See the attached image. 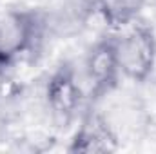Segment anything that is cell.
Masks as SVG:
<instances>
[{
  "label": "cell",
  "instance_id": "cell-1",
  "mask_svg": "<svg viewBox=\"0 0 156 154\" xmlns=\"http://www.w3.org/2000/svg\"><path fill=\"white\" fill-rule=\"evenodd\" d=\"M116 53L122 75L133 82H145L156 67V35L142 20L129 24L116 37Z\"/></svg>",
  "mask_w": 156,
  "mask_h": 154
},
{
  "label": "cell",
  "instance_id": "cell-2",
  "mask_svg": "<svg viewBox=\"0 0 156 154\" xmlns=\"http://www.w3.org/2000/svg\"><path fill=\"white\" fill-rule=\"evenodd\" d=\"M42 27L44 20L37 11L11 9L0 15V67L7 69L31 51L42 37Z\"/></svg>",
  "mask_w": 156,
  "mask_h": 154
},
{
  "label": "cell",
  "instance_id": "cell-3",
  "mask_svg": "<svg viewBox=\"0 0 156 154\" xmlns=\"http://www.w3.org/2000/svg\"><path fill=\"white\" fill-rule=\"evenodd\" d=\"M85 76L93 100H100L118 85L122 71L118 64L116 37H102L89 47L85 54Z\"/></svg>",
  "mask_w": 156,
  "mask_h": 154
},
{
  "label": "cell",
  "instance_id": "cell-4",
  "mask_svg": "<svg viewBox=\"0 0 156 154\" xmlns=\"http://www.w3.org/2000/svg\"><path fill=\"white\" fill-rule=\"evenodd\" d=\"M82 98L83 93L82 85L78 83L76 71L69 62H64L56 67V71H53L45 85V100L49 111L58 120L69 121L76 114Z\"/></svg>",
  "mask_w": 156,
  "mask_h": 154
},
{
  "label": "cell",
  "instance_id": "cell-5",
  "mask_svg": "<svg viewBox=\"0 0 156 154\" xmlns=\"http://www.w3.org/2000/svg\"><path fill=\"white\" fill-rule=\"evenodd\" d=\"M118 149V138L100 114L89 113L75 132L67 151L82 154H104Z\"/></svg>",
  "mask_w": 156,
  "mask_h": 154
},
{
  "label": "cell",
  "instance_id": "cell-6",
  "mask_svg": "<svg viewBox=\"0 0 156 154\" xmlns=\"http://www.w3.org/2000/svg\"><path fill=\"white\" fill-rule=\"evenodd\" d=\"M111 29H125L138 20L145 0H91Z\"/></svg>",
  "mask_w": 156,
  "mask_h": 154
},
{
  "label": "cell",
  "instance_id": "cell-7",
  "mask_svg": "<svg viewBox=\"0 0 156 154\" xmlns=\"http://www.w3.org/2000/svg\"><path fill=\"white\" fill-rule=\"evenodd\" d=\"M4 80H5V69L0 67V94H2V89H4Z\"/></svg>",
  "mask_w": 156,
  "mask_h": 154
}]
</instances>
